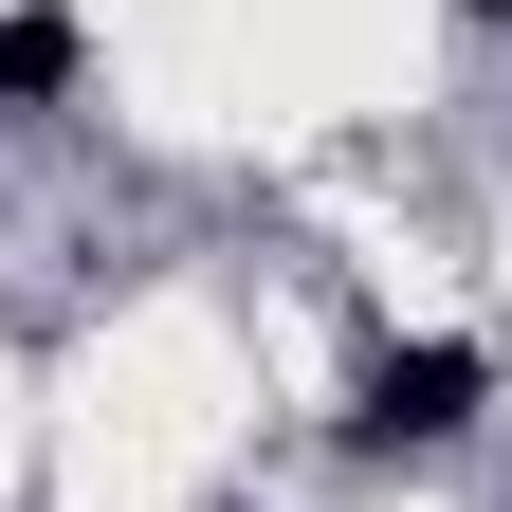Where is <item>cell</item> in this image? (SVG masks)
Here are the masks:
<instances>
[{
	"mask_svg": "<svg viewBox=\"0 0 512 512\" xmlns=\"http://www.w3.org/2000/svg\"><path fill=\"white\" fill-rule=\"evenodd\" d=\"M348 421H366V458H439V439L476 421V348H458V330H439V348H384Z\"/></svg>",
	"mask_w": 512,
	"mask_h": 512,
	"instance_id": "1",
	"label": "cell"
},
{
	"mask_svg": "<svg viewBox=\"0 0 512 512\" xmlns=\"http://www.w3.org/2000/svg\"><path fill=\"white\" fill-rule=\"evenodd\" d=\"M0 92H19V110L74 92V19H0Z\"/></svg>",
	"mask_w": 512,
	"mask_h": 512,
	"instance_id": "2",
	"label": "cell"
}]
</instances>
